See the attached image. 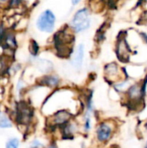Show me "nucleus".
Here are the masks:
<instances>
[{"instance_id":"obj_1","label":"nucleus","mask_w":147,"mask_h":148,"mask_svg":"<svg viewBox=\"0 0 147 148\" xmlns=\"http://www.w3.org/2000/svg\"><path fill=\"white\" fill-rule=\"evenodd\" d=\"M9 114L15 126L23 128L24 133L29 132L36 123V108L24 99L16 101L12 111Z\"/></svg>"},{"instance_id":"obj_2","label":"nucleus","mask_w":147,"mask_h":148,"mask_svg":"<svg viewBox=\"0 0 147 148\" xmlns=\"http://www.w3.org/2000/svg\"><path fill=\"white\" fill-rule=\"evenodd\" d=\"M75 33L68 24L57 30L52 37L53 49L55 54L61 58H69L73 50L75 43Z\"/></svg>"},{"instance_id":"obj_3","label":"nucleus","mask_w":147,"mask_h":148,"mask_svg":"<svg viewBox=\"0 0 147 148\" xmlns=\"http://www.w3.org/2000/svg\"><path fill=\"white\" fill-rule=\"evenodd\" d=\"M76 118L75 114L68 109H59L46 117V128L49 133H55L60 127Z\"/></svg>"},{"instance_id":"obj_4","label":"nucleus","mask_w":147,"mask_h":148,"mask_svg":"<svg viewBox=\"0 0 147 148\" xmlns=\"http://www.w3.org/2000/svg\"><path fill=\"white\" fill-rule=\"evenodd\" d=\"M90 16L91 11L87 6L79 8L73 15L68 25L75 34L85 32L91 27L92 20Z\"/></svg>"},{"instance_id":"obj_5","label":"nucleus","mask_w":147,"mask_h":148,"mask_svg":"<svg viewBox=\"0 0 147 148\" xmlns=\"http://www.w3.org/2000/svg\"><path fill=\"white\" fill-rule=\"evenodd\" d=\"M56 24V16L55 13L49 10L46 9L42 11L36 19V29L44 34H52L55 29Z\"/></svg>"},{"instance_id":"obj_6","label":"nucleus","mask_w":147,"mask_h":148,"mask_svg":"<svg viewBox=\"0 0 147 148\" xmlns=\"http://www.w3.org/2000/svg\"><path fill=\"white\" fill-rule=\"evenodd\" d=\"M115 127L111 121H101L98 122L94 129L95 140L99 144L107 143L114 134Z\"/></svg>"},{"instance_id":"obj_7","label":"nucleus","mask_w":147,"mask_h":148,"mask_svg":"<svg viewBox=\"0 0 147 148\" xmlns=\"http://www.w3.org/2000/svg\"><path fill=\"white\" fill-rule=\"evenodd\" d=\"M56 134L59 136L61 140H70L75 138L77 135L81 134V126L78 119L75 118L62 127H60L58 130H56Z\"/></svg>"},{"instance_id":"obj_8","label":"nucleus","mask_w":147,"mask_h":148,"mask_svg":"<svg viewBox=\"0 0 147 148\" xmlns=\"http://www.w3.org/2000/svg\"><path fill=\"white\" fill-rule=\"evenodd\" d=\"M62 79L61 76L57 74H55L53 72L44 74L42 76H40L38 79L36 80V84H38L40 86H42L50 91H53L55 89H57L61 87H62Z\"/></svg>"},{"instance_id":"obj_9","label":"nucleus","mask_w":147,"mask_h":148,"mask_svg":"<svg viewBox=\"0 0 147 148\" xmlns=\"http://www.w3.org/2000/svg\"><path fill=\"white\" fill-rule=\"evenodd\" d=\"M115 52L118 59L122 62H127L130 59V46L126 39V36L124 34L120 33L116 42Z\"/></svg>"},{"instance_id":"obj_10","label":"nucleus","mask_w":147,"mask_h":148,"mask_svg":"<svg viewBox=\"0 0 147 148\" xmlns=\"http://www.w3.org/2000/svg\"><path fill=\"white\" fill-rule=\"evenodd\" d=\"M85 58V45L83 43H79L75 48L69 57V63L71 67L75 70H81Z\"/></svg>"},{"instance_id":"obj_11","label":"nucleus","mask_w":147,"mask_h":148,"mask_svg":"<svg viewBox=\"0 0 147 148\" xmlns=\"http://www.w3.org/2000/svg\"><path fill=\"white\" fill-rule=\"evenodd\" d=\"M120 68L116 62H109L104 66V75L107 82H117L120 78Z\"/></svg>"},{"instance_id":"obj_12","label":"nucleus","mask_w":147,"mask_h":148,"mask_svg":"<svg viewBox=\"0 0 147 148\" xmlns=\"http://www.w3.org/2000/svg\"><path fill=\"white\" fill-rule=\"evenodd\" d=\"M13 120L11 119L9 112L0 109V129L6 130L14 127Z\"/></svg>"},{"instance_id":"obj_13","label":"nucleus","mask_w":147,"mask_h":148,"mask_svg":"<svg viewBox=\"0 0 147 148\" xmlns=\"http://www.w3.org/2000/svg\"><path fill=\"white\" fill-rule=\"evenodd\" d=\"M40 49H41L40 45L36 40H34V39L29 40V45H28V50H29V53L32 58L37 57V56L40 53Z\"/></svg>"},{"instance_id":"obj_14","label":"nucleus","mask_w":147,"mask_h":148,"mask_svg":"<svg viewBox=\"0 0 147 148\" xmlns=\"http://www.w3.org/2000/svg\"><path fill=\"white\" fill-rule=\"evenodd\" d=\"M104 3L102 0H89L88 6H87L92 12H100L102 10Z\"/></svg>"},{"instance_id":"obj_15","label":"nucleus","mask_w":147,"mask_h":148,"mask_svg":"<svg viewBox=\"0 0 147 148\" xmlns=\"http://www.w3.org/2000/svg\"><path fill=\"white\" fill-rule=\"evenodd\" d=\"M21 145V140L17 137H10L9 138L5 144H4V148H19Z\"/></svg>"},{"instance_id":"obj_16","label":"nucleus","mask_w":147,"mask_h":148,"mask_svg":"<svg viewBox=\"0 0 147 148\" xmlns=\"http://www.w3.org/2000/svg\"><path fill=\"white\" fill-rule=\"evenodd\" d=\"M46 145L43 140L40 138H34L29 141V148H42Z\"/></svg>"},{"instance_id":"obj_17","label":"nucleus","mask_w":147,"mask_h":148,"mask_svg":"<svg viewBox=\"0 0 147 148\" xmlns=\"http://www.w3.org/2000/svg\"><path fill=\"white\" fill-rule=\"evenodd\" d=\"M8 29H9V28L6 26V24L3 22H0V43L3 41Z\"/></svg>"},{"instance_id":"obj_18","label":"nucleus","mask_w":147,"mask_h":148,"mask_svg":"<svg viewBox=\"0 0 147 148\" xmlns=\"http://www.w3.org/2000/svg\"><path fill=\"white\" fill-rule=\"evenodd\" d=\"M42 148H60V147L58 146V144L55 140H52V141L47 142L46 145Z\"/></svg>"},{"instance_id":"obj_19","label":"nucleus","mask_w":147,"mask_h":148,"mask_svg":"<svg viewBox=\"0 0 147 148\" xmlns=\"http://www.w3.org/2000/svg\"><path fill=\"white\" fill-rule=\"evenodd\" d=\"M9 1L10 0H0V8L5 10L7 8V6H8Z\"/></svg>"},{"instance_id":"obj_20","label":"nucleus","mask_w":147,"mask_h":148,"mask_svg":"<svg viewBox=\"0 0 147 148\" xmlns=\"http://www.w3.org/2000/svg\"><path fill=\"white\" fill-rule=\"evenodd\" d=\"M81 1L82 0H71V3H72L73 6H77V5H79L81 3Z\"/></svg>"},{"instance_id":"obj_21","label":"nucleus","mask_w":147,"mask_h":148,"mask_svg":"<svg viewBox=\"0 0 147 148\" xmlns=\"http://www.w3.org/2000/svg\"><path fill=\"white\" fill-rule=\"evenodd\" d=\"M142 18H143V22H147V11H146L143 15H142Z\"/></svg>"},{"instance_id":"obj_22","label":"nucleus","mask_w":147,"mask_h":148,"mask_svg":"<svg viewBox=\"0 0 147 148\" xmlns=\"http://www.w3.org/2000/svg\"><path fill=\"white\" fill-rule=\"evenodd\" d=\"M146 148H147V140H146Z\"/></svg>"},{"instance_id":"obj_23","label":"nucleus","mask_w":147,"mask_h":148,"mask_svg":"<svg viewBox=\"0 0 147 148\" xmlns=\"http://www.w3.org/2000/svg\"><path fill=\"white\" fill-rule=\"evenodd\" d=\"M28 148H29V147H28Z\"/></svg>"}]
</instances>
